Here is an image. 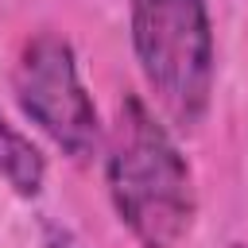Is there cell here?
Segmentation results:
<instances>
[{
  "instance_id": "obj_3",
  "label": "cell",
  "mask_w": 248,
  "mask_h": 248,
  "mask_svg": "<svg viewBox=\"0 0 248 248\" xmlns=\"http://www.w3.org/2000/svg\"><path fill=\"white\" fill-rule=\"evenodd\" d=\"M12 101L19 116L70 163L85 167L105 147V120L101 108L81 78V62L74 43L62 31H31L8 74Z\"/></svg>"
},
{
  "instance_id": "obj_5",
  "label": "cell",
  "mask_w": 248,
  "mask_h": 248,
  "mask_svg": "<svg viewBox=\"0 0 248 248\" xmlns=\"http://www.w3.org/2000/svg\"><path fill=\"white\" fill-rule=\"evenodd\" d=\"M39 236H43V248H81V240L74 236V229L62 225V221H54V217L39 221Z\"/></svg>"
},
{
  "instance_id": "obj_6",
  "label": "cell",
  "mask_w": 248,
  "mask_h": 248,
  "mask_svg": "<svg viewBox=\"0 0 248 248\" xmlns=\"http://www.w3.org/2000/svg\"><path fill=\"white\" fill-rule=\"evenodd\" d=\"M225 248H248V240H229Z\"/></svg>"
},
{
  "instance_id": "obj_4",
  "label": "cell",
  "mask_w": 248,
  "mask_h": 248,
  "mask_svg": "<svg viewBox=\"0 0 248 248\" xmlns=\"http://www.w3.org/2000/svg\"><path fill=\"white\" fill-rule=\"evenodd\" d=\"M46 174H50L46 151L0 108V182L19 202H35L46 190Z\"/></svg>"
},
{
  "instance_id": "obj_2",
  "label": "cell",
  "mask_w": 248,
  "mask_h": 248,
  "mask_svg": "<svg viewBox=\"0 0 248 248\" xmlns=\"http://www.w3.org/2000/svg\"><path fill=\"white\" fill-rule=\"evenodd\" d=\"M128 46L155 112L178 136H198L217 93L209 0H128Z\"/></svg>"
},
{
  "instance_id": "obj_1",
  "label": "cell",
  "mask_w": 248,
  "mask_h": 248,
  "mask_svg": "<svg viewBox=\"0 0 248 248\" xmlns=\"http://www.w3.org/2000/svg\"><path fill=\"white\" fill-rule=\"evenodd\" d=\"M101 178L112 217L136 248H182L198 225V182L178 132L140 93L116 101Z\"/></svg>"
}]
</instances>
